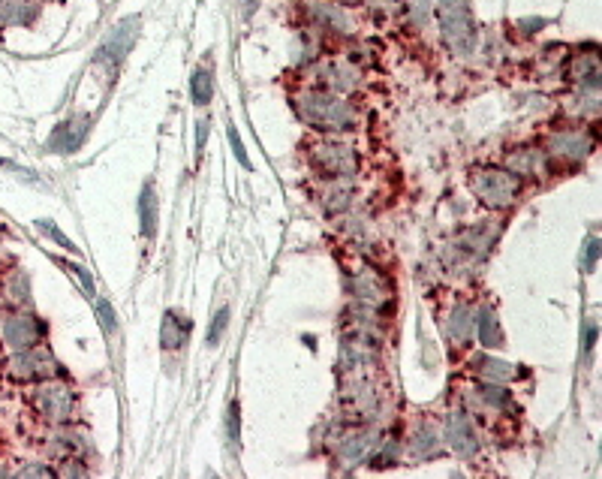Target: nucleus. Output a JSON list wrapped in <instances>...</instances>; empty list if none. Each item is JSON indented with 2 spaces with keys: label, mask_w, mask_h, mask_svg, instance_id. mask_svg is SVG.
Here are the masks:
<instances>
[{
  "label": "nucleus",
  "mask_w": 602,
  "mask_h": 479,
  "mask_svg": "<svg viewBox=\"0 0 602 479\" xmlns=\"http://www.w3.org/2000/svg\"><path fill=\"white\" fill-rule=\"evenodd\" d=\"M289 103L295 118L305 127L317 130L320 136H344V133H353L359 124V109L350 97L317 88V85L298 88L289 97Z\"/></svg>",
  "instance_id": "nucleus-1"
},
{
  "label": "nucleus",
  "mask_w": 602,
  "mask_h": 479,
  "mask_svg": "<svg viewBox=\"0 0 602 479\" xmlns=\"http://www.w3.org/2000/svg\"><path fill=\"white\" fill-rule=\"evenodd\" d=\"M467 184H470V193L491 211L512 208L524 187V181L515 172H509L506 166H494V163L473 166L467 175Z\"/></svg>",
  "instance_id": "nucleus-2"
},
{
  "label": "nucleus",
  "mask_w": 602,
  "mask_h": 479,
  "mask_svg": "<svg viewBox=\"0 0 602 479\" xmlns=\"http://www.w3.org/2000/svg\"><path fill=\"white\" fill-rule=\"evenodd\" d=\"M308 166L326 178V181H335V178H356L362 172V154L353 142L347 139H338V136H323V139H314L308 145Z\"/></svg>",
  "instance_id": "nucleus-3"
},
{
  "label": "nucleus",
  "mask_w": 602,
  "mask_h": 479,
  "mask_svg": "<svg viewBox=\"0 0 602 479\" xmlns=\"http://www.w3.org/2000/svg\"><path fill=\"white\" fill-rule=\"evenodd\" d=\"M434 13L446 49L458 58H470L476 49V19L470 0H437Z\"/></svg>",
  "instance_id": "nucleus-4"
},
{
  "label": "nucleus",
  "mask_w": 602,
  "mask_h": 479,
  "mask_svg": "<svg viewBox=\"0 0 602 479\" xmlns=\"http://www.w3.org/2000/svg\"><path fill=\"white\" fill-rule=\"evenodd\" d=\"M539 148L545 151L551 169L554 166H581L596 151V136L578 121V124L554 127Z\"/></svg>",
  "instance_id": "nucleus-5"
},
{
  "label": "nucleus",
  "mask_w": 602,
  "mask_h": 479,
  "mask_svg": "<svg viewBox=\"0 0 602 479\" xmlns=\"http://www.w3.org/2000/svg\"><path fill=\"white\" fill-rule=\"evenodd\" d=\"M314 79L308 85H317V88H326V91H335V94H356V88L362 85V70L347 61V58H329V61H317L311 67Z\"/></svg>",
  "instance_id": "nucleus-6"
},
{
  "label": "nucleus",
  "mask_w": 602,
  "mask_h": 479,
  "mask_svg": "<svg viewBox=\"0 0 602 479\" xmlns=\"http://www.w3.org/2000/svg\"><path fill=\"white\" fill-rule=\"evenodd\" d=\"M34 407L43 413V419H49L52 425H61L76 416V395L67 383L43 380L34 392Z\"/></svg>",
  "instance_id": "nucleus-7"
},
{
  "label": "nucleus",
  "mask_w": 602,
  "mask_h": 479,
  "mask_svg": "<svg viewBox=\"0 0 602 479\" xmlns=\"http://www.w3.org/2000/svg\"><path fill=\"white\" fill-rule=\"evenodd\" d=\"M10 377L19 380V383H43V380H52L58 374V362L49 350H43L40 344L31 347V350H19L10 365H7Z\"/></svg>",
  "instance_id": "nucleus-8"
},
{
  "label": "nucleus",
  "mask_w": 602,
  "mask_h": 479,
  "mask_svg": "<svg viewBox=\"0 0 602 479\" xmlns=\"http://www.w3.org/2000/svg\"><path fill=\"white\" fill-rule=\"evenodd\" d=\"M136 40H139V19L136 16H130V19H124V22H118L115 28H112V34L103 40V46L97 49V58L94 61H100V64H106L112 73L124 64V58L130 55V49L136 46Z\"/></svg>",
  "instance_id": "nucleus-9"
},
{
  "label": "nucleus",
  "mask_w": 602,
  "mask_h": 479,
  "mask_svg": "<svg viewBox=\"0 0 602 479\" xmlns=\"http://www.w3.org/2000/svg\"><path fill=\"white\" fill-rule=\"evenodd\" d=\"M46 323L31 311H16L4 320V341L10 350H31L46 338Z\"/></svg>",
  "instance_id": "nucleus-10"
},
{
  "label": "nucleus",
  "mask_w": 602,
  "mask_h": 479,
  "mask_svg": "<svg viewBox=\"0 0 602 479\" xmlns=\"http://www.w3.org/2000/svg\"><path fill=\"white\" fill-rule=\"evenodd\" d=\"M308 19L314 28L350 37L356 31V19L350 16V7H341L338 0H308Z\"/></svg>",
  "instance_id": "nucleus-11"
},
{
  "label": "nucleus",
  "mask_w": 602,
  "mask_h": 479,
  "mask_svg": "<svg viewBox=\"0 0 602 479\" xmlns=\"http://www.w3.org/2000/svg\"><path fill=\"white\" fill-rule=\"evenodd\" d=\"M443 440H446V443L452 446V452L461 455V458H473V455L479 452V434H476L473 419H470V413H467L464 407L449 410L446 428H443Z\"/></svg>",
  "instance_id": "nucleus-12"
},
{
  "label": "nucleus",
  "mask_w": 602,
  "mask_h": 479,
  "mask_svg": "<svg viewBox=\"0 0 602 479\" xmlns=\"http://www.w3.org/2000/svg\"><path fill=\"white\" fill-rule=\"evenodd\" d=\"M566 76L581 88V91H599L602 85V64H599V52L596 46L587 49H575L566 61Z\"/></svg>",
  "instance_id": "nucleus-13"
},
{
  "label": "nucleus",
  "mask_w": 602,
  "mask_h": 479,
  "mask_svg": "<svg viewBox=\"0 0 602 479\" xmlns=\"http://www.w3.org/2000/svg\"><path fill=\"white\" fill-rule=\"evenodd\" d=\"M503 166H506L509 172H515L521 181H524V178H542V175L554 172L551 163H548V157H545V151L536 148V145L509 148V154L503 157Z\"/></svg>",
  "instance_id": "nucleus-14"
},
{
  "label": "nucleus",
  "mask_w": 602,
  "mask_h": 479,
  "mask_svg": "<svg viewBox=\"0 0 602 479\" xmlns=\"http://www.w3.org/2000/svg\"><path fill=\"white\" fill-rule=\"evenodd\" d=\"M374 446H377V437H374V431H353V434L341 437L335 458L341 461V470H353V467H359L362 461H368V458H371Z\"/></svg>",
  "instance_id": "nucleus-15"
},
{
  "label": "nucleus",
  "mask_w": 602,
  "mask_h": 479,
  "mask_svg": "<svg viewBox=\"0 0 602 479\" xmlns=\"http://www.w3.org/2000/svg\"><path fill=\"white\" fill-rule=\"evenodd\" d=\"M88 130H91V118L88 115H73V118H67V121H61L55 127V133L46 142V151H76L85 142Z\"/></svg>",
  "instance_id": "nucleus-16"
},
{
  "label": "nucleus",
  "mask_w": 602,
  "mask_h": 479,
  "mask_svg": "<svg viewBox=\"0 0 602 479\" xmlns=\"http://www.w3.org/2000/svg\"><path fill=\"white\" fill-rule=\"evenodd\" d=\"M347 290H350L362 305H380V302L389 296L386 287H383V278L374 275V272L365 269V266L347 275Z\"/></svg>",
  "instance_id": "nucleus-17"
},
{
  "label": "nucleus",
  "mask_w": 602,
  "mask_h": 479,
  "mask_svg": "<svg viewBox=\"0 0 602 479\" xmlns=\"http://www.w3.org/2000/svg\"><path fill=\"white\" fill-rule=\"evenodd\" d=\"M440 443H443V434L437 431V425L422 422L407 437V455L416 458V461H425V458H431V455L440 452Z\"/></svg>",
  "instance_id": "nucleus-18"
},
{
  "label": "nucleus",
  "mask_w": 602,
  "mask_h": 479,
  "mask_svg": "<svg viewBox=\"0 0 602 479\" xmlns=\"http://www.w3.org/2000/svg\"><path fill=\"white\" fill-rule=\"evenodd\" d=\"M350 181L353 178H335V181L326 184V190H323L320 199H323V205H326L329 214H347L350 211V205L356 199V187Z\"/></svg>",
  "instance_id": "nucleus-19"
},
{
  "label": "nucleus",
  "mask_w": 602,
  "mask_h": 479,
  "mask_svg": "<svg viewBox=\"0 0 602 479\" xmlns=\"http://www.w3.org/2000/svg\"><path fill=\"white\" fill-rule=\"evenodd\" d=\"M473 326H476L479 344H482L485 350H497V347H503V344H506V341H503L500 320H497V314H494L488 305H482V308L476 311V317H473Z\"/></svg>",
  "instance_id": "nucleus-20"
},
{
  "label": "nucleus",
  "mask_w": 602,
  "mask_h": 479,
  "mask_svg": "<svg viewBox=\"0 0 602 479\" xmlns=\"http://www.w3.org/2000/svg\"><path fill=\"white\" fill-rule=\"evenodd\" d=\"M470 368L479 380H491V383H509L515 377H521V371L515 365H509L503 359H491V356H476L470 362Z\"/></svg>",
  "instance_id": "nucleus-21"
},
{
  "label": "nucleus",
  "mask_w": 602,
  "mask_h": 479,
  "mask_svg": "<svg viewBox=\"0 0 602 479\" xmlns=\"http://www.w3.org/2000/svg\"><path fill=\"white\" fill-rule=\"evenodd\" d=\"M470 332H473V314H470V308L461 302V305H455L452 314L446 317V338H449L455 347H464L467 338H470Z\"/></svg>",
  "instance_id": "nucleus-22"
},
{
  "label": "nucleus",
  "mask_w": 602,
  "mask_h": 479,
  "mask_svg": "<svg viewBox=\"0 0 602 479\" xmlns=\"http://www.w3.org/2000/svg\"><path fill=\"white\" fill-rule=\"evenodd\" d=\"M139 217H142V232H145V238H154V235H157L160 208H157V193H154V184H151V181L142 187V196H139Z\"/></svg>",
  "instance_id": "nucleus-23"
},
{
  "label": "nucleus",
  "mask_w": 602,
  "mask_h": 479,
  "mask_svg": "<svg viewBox=\"0 0 602 479\" xmlns=\"http://www.w3.org/2000/svg\"><path fill=\"white\" fill-rule=\"evenodd\" d=\"M187 332H190V320H184L181 314L169 311L166 320H163V347H166V350H178V347H184Z\"/></svg>",
  "instance_id": "nucleus-24"
},
{
  "label": "nucleus",
  "mask_w": 602,
  "mask_h": 479,
  "mask_svg": "<svg viewBox=\"0 0 602 479\" xmlns=\"http://www.w3.org/2000/svg\"><path fill=\"white\" fill-rule=\"evenodd\" d=\"M211 97H214V76L208 73V67H196L190 76V100L193 106H208Z\"/></svg>",
  "instance_id": "nucleus-25"
},
{
  "label": "nucleus",
  "mask_w": 602,
  "mask_h": 479,
  "mask_svg": "<svg viewBox=\"0 0 602 479\" xmlns=\"http://www.w3.org/2000/svg\"><path fill=\"white\" fill-rule=\"evenodd\" d=\"M407 13H410V22L425 28L434 16V0H407Z\"/></svg>",
  "instance_id": "nucleus-26"
},
{
  "label": "nucleus",
  "mask_w": 602,
  "mask_h": 479,
  "mask_svg": "<svg viewBox=\"0 0 602 479\" xmlns=\"http://www.w3.org/2000/svg\"><path fill=\"white\" fill-rule=\"evenodd\" d=\"M4 290L10 293V299H16L19 305L28 302V275L25 272H13L4 284Z\"/></svg>",
  "instance_id": "nucleus-27"
},
{
  "label": "nucleus",
  "mask_w": 602,
  "mask_h": 479,
  "mask_svg": "<svg viewBox=\"0 0 602 479\" xmlns=\"http://www.w3.org/2000/svg\"><path fill=\"white\" fill-rule=\"evenodd\" d=\"M599 254H602V242H599L596 235H590L587 242H584V254H581V266H584V272H593V269H596Z\"/></svg>",
  "instance_id": "nucleus-28"
},
{
  "label": "nucleus",
  "mask_w": 602,
  "mask_h": 479,
  "mask_svg": "<svg viewBox=\"0 0 602 479\" xmlns=\"http://www.w3.org/2000/svg\"><path fill=\"white\" fill-rule=\"evenodd\" d=\"M241 437V413H238V401L229 404V413H226V440L235 446Z\"/></svg>",
  "instance_id": "nucleus-29"
},
{
  "label": "nucleus",
  "mask_w": 602,
  "mask_h": 479,
  "mask_svg": "<svg viewBox=\"0 0 602 479\" xmlns=\"http://www.w3.org/2000/svg\"><path fill=\"white\" fill-rule=\"evenodd\" d=\"M226 323H229V308H220V311L214 314L211 329H208V344H211V347L220 344V338H223V332H226Z\"/></svg>",
  "instance_id": "nucleus-30"
},
{
  "label": "nucleus",
  "mask_w": 602,
  "mask_h": 479,
  "mask_svg": "<svg viewBox=\"0 0 602 479\" xmlns=\"http://www.w3.org/2000/svg\"><path fill=\"white\" fill-rule=\"evenodd\" d=\"M37 229H40V232H46L49 238H55V242H58L61 248H67V251H76V248H73V242H70V238H67V235H64V232H61V229H58L55 223L37 220Z\"/></svg>",
  "instance_id": "nucleus-31"
},
{
  "label": "nucleus",
  "mask_w": 602,
  "mask_h": 479,
  "mask_svg": "<svg viewBox=\"0 0 602 479\" xmlns=\"http://www.w3.org/2000/svg\"><path fill=\"white\" fill-rule=\"evenodd\" d=\"M97 308H100V320H103V329L112 335V332H118V320H115V311H112V305L106 302V299H97Z\"/></svg>",
  "instance_id": "nucleus-32"
},
{
  "label": "nucleus",
  "mask_w": 602,
  "mask_h": 479,
  "mask_svg": "<svg viewBox=\"0 0 602 479\" xmlns=\"http://www.w3.org/2000/svg\"><path fill=\"white\" fill-rule=\"evenodd\" d=\"M229 142H232V151H235V157L241 160V166H244V169H250V157H247V148H244V142L238 139V130H235V127H229Z\"/></svg>",
  "instance_id": "nucleus-33"
},
{
  "label": "nucleus",
  "mask_w": 602,
  "mask_h": 479,
  "mask_svg": "<svg viewBox=\"0 0 602 479\" xmlns=\"http://www.w3.org/2000/svg\"><path fill=\"white\" fill-rule=\"evenodd\" d=\"M593 344H596V323H587L584 326V353H590Z\"/></svg>",
  "instance_id": "nucleus-34"
},
{
  "label": "nucleus",
  "mask_w": 602,
  "mask_h": 479,
  "mask_svg": "<svg viewBox=\"0 0 602 479\" xmlns=\"http://www.w3.org/2000/svg\"><path fill=\"white\" fill-rule=\"evenodd\" d=\"M205 139H208V121H199V133H196V151L205 148Z\"/></svg>",
  "instance_id": "nucleus-35"
},
{
  "label": "nucleus",
  "mask_w": 602,
  "mask_h": 479,
  "mask_svg": "<svg viewBox=\"0 0 602 479\" xmlns=\"http://www.w3.org/2000/svg\"><path fill=\"white\" fill-rule=\"evenodd\" d=\"M52 470L49 467H22L19 470V476H49Z\"/></svg>",
  "instance_id": "nucleus-36"
},
{
  "label": "nucleus",
  "mask_w": 602,
  "mask_h": 479,
  "mask_svg": "<svg viewBox=\"0 0 602 479\" xmlns=\"http://www.w3.org/2000/svg\"><path fill=\"white\" fill-rule=\"evenodd\" d=\"M10 10H13V0H0V25H7Z\"/></svg>",
  "instance_id": "nucleus-37"
},
{
  "label": "nucleus",
  "mask_w": 602,
  "mask_h": 479,
  "mask_svg": "<svg viewBox=\"0 0 602 479\" xmlns=\"http://www.w3.org/2000/svg\"><path fill=\"white\" fill-rule=\"evenodd\" d=\"M34 4H49V0H34Z\"/></svg>",
  "instance_id": "nucleus-38"
}]
</instances>
